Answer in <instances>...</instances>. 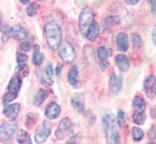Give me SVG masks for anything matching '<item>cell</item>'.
Listing matches in <instances>:
<instances>
[{
  "mask_svg": "<svg viewBox=\"0 0 156 144\" xmlns=\"http://www.w3.org/2000/svg\"><path fill=\"white\" fill-rule=\"evenodd\" d=\"M120 22V17L118 16L110 15L105 17V19L103 21V28L105 29H109L111 27L114 26V25H118Z\"/></svg>",
  "mask_w": 156,
  "mask_h": 144,
  "instance_id": "cell-25",
  "label": "cell"
},
{
  "mask_svg": "<svg viewBox=\"0 0 156 144\" xmlns=\"http://www.w3.org/2000/svg\"><path fill=\"white\" fill-rule=\"evenodd\" d=\"M62 70V64H58V65L56 66L55 70V72L56 75H59L61 73Z\"/></svg>",
  "mask_w": 156,
  "mask_h": 144,
  "instance_id": "cell-38",
  "label": "cell"
},
{
  "mask_svg": "<svg viewBox=\"0 0 156 144\" xmlns=\"http://www.w3.org/2000/svg\"><path fill=\"white\" fill-rule=\"evenodd\" d=\"M36 75L38 78L39 81L41 84H43L45 87H51L54 84V79L52 76H50L44 69L38 68L36 70Z\"/></svg>",
  "mask_w": 156,
  "mask_h": 144,
  "instance_id": "cell-16",
  "label": "cell"
},
{
  "mask_svg": "<svg viewBox=\"0 0 156 144\" xmlns=\"http://www.w3.org/2000/svg\"><path fill=\"white\" fill-rule=\"evenodd\" d=\"M151 38H152L154 44L156 45V29H154L151 32Z\"/></svg>",
  "mask_w": 156,
  "mask_h": 144,
  "instance_id": "cell-40",
  "label": "cell"
},
{
  "mask_svg": "<svg viewBox=\"0 0 156 144\" xmlns=\"http://www.w3.org/2000/svg\"><path fill=\"white\" fill-rule=\"evenodd\" d=\"M156 78L154 75H149L144 81V91L148 98H152L155 91Z\"/></svg>",
  "mask_w": 156,
  "mask_h": 144,
  "instance_id": "cell-9",
  "label": "cell"
},
{
  "mask_svg": "<svg viewBox=\"0 0 156 144\" xmlns=\"http://www.w3.org/2000/svg\"><path fill=\"white\" fill-rule=\"evenodd\" d=\"M29 1H30V0H20V2H21L22 4H25V5L29 3Z\"/></svg>",
  "mask_w": 156,
  "mask_h": 144,
  "instance_id": "cell-42",
  "label": "cell"
},
{
  "mask_svg": "<svg viewBox=\"0 0 156 144\" xmlns=\"http://www.w3.org/2000/svg\"><path fill=\"white\" fill-rule=\"evenodd\" d=\"M17 96V94H15V93H12L8 91L6 94H5L2 97V103L3 105H7L9 104L10 102H13Z\"/></svg>",
  "mask_w": 156,
  "mask_h": 144,
  "instance_id": "cell-33",
  "label": "cell"
},
{
  "mask_svg": "<svg viewBox=\"0 0 156 144\" xmlns=\"http://www.w3.org/2000/svg\"><path fill=\"white\" fill-rule=\"evenodd\" d=\"M118 126V121L113 114H109L103 117V127L105 136L111 144H121Z\"/></svg>",
  "mask_w": 156,
  "mask_h": 144,
  "instance_id": "cell-2",
  "label": "cell"
},
{
  "mask_svg": "<svg viewBox=\"0 0 156 144\" xmlns=\"http://www.w3.org/2000/svg\"><path fill=\"white\" fill-rule=\"evenodd\" d=\"M99 24L95 21H93L91 22V25L89 26L87 34H86V38L88 39L90 41H95L97 38L98 35H99Z\"/></svg>",
  "mask_w": 156,
  "mask_h": 144,
  "instance_id": "cell-18",
  "label": "cell"
},
{
  "mask_svg": "<svg viewBox=\"0 0 156 144\" xmlns=\"http://www.w3.org/2000/svg\"><path fill=\"white\" fill-rule=\"evenodd\" d=\"M115 62L118 68L122 72H126L130 68L129 59L125 54H118L115 56Z\"/></svg>",
  "mask_w": 156,
  "mask_h": 144,
  "instance_id": "cell-14",
  "label": "cell"
},
{
  "mask_svg": "<svg viewBox=\"0 0 156 144\" xmlns=\"http://www.w3.org/2000/svg\"><path fill=\"white\" fill-rule=\"evenodd\" d=\"M32 48V44L29 41H23L21 44H20V48L23 52H29Z\"/></svg>",
  "mask_w": 156,
  "mask_h": 144,
  "instance_id": "cell-35",
  "label": "cell"
},
{
  "mask_svg": "<svg viewBox=\"0 0 156 144\" xmlns=\"http://www.w3.org/2000/svg\"><path fill=\"white\" fill-rule=\"evenodd\" d=\"M133 122L136 124H144L145 120H146L145 113H136V112H133Z\"/></svg>",
  "mask_w": 156,
  "mask_h": 144,
  "instance_id": "cell-30",
  "label": "cell"
},
{
  "mask_svg": "<svg viewBox=\"0 0 156 144\" xmlns=\"http://www.w3.org/2000/svg\"><path fill=\"white\" fill-rule=\"evenodd\" d=\"M58 51L59 57L66 64H71L72 62L74 61L76 58V52L72 44L67 40L62 41L58 48Z\"/></svg>",
  "mask_w": 156,
  "mask_h": 144,
  "instance_id": "cell-4",
  "label": "cell"
},
{
  "mask_svg": "<svg viewBox=\"0 0 156 144\" xmlns=\"http://www.w3.org/2000/svg\"><path fill=\"white\" fill-rule=\"evenodd\" d=\"M147 137L151 140L156 138V128L154 127V126H151V128L149 129V131H147Z\"/></svg>",
  "mask_w": 156,
  "mask_h": 144,
  "instance_id": "cell-36",
  "label": "cell"
},
{
  "mask_svg": "<svg viewBox=\"0 0 156 144\" xmlns=\"http://www.w3.org/2000/svg\"><path fill=\"white\" fill-rule=\"evenodd\" d=\"M77 75H78V69L76 66H72V67L69 68L68 71V74H67V79H68V82L69 83V84L72 86V87H79V83L77 81Z\"/></svg>",
  "mask_w": 156,
  "mask_h": 144,
  "instance_id": "cell-19",
  "label": "cell"
},
{
  "mask_svg": "<svg viewBox=\"0 0 156 144\" xmlns=\"http://www.w3.org/2000/svg\"><path fill=\"white\" fill-rule=\"evenodd\" d=\"M20 108H21V105H20L19 103L9 105L4 109L3 114L6 118L12 121H14L18 113H19Z\"/></svg>",
  "mask_w": 156,
  "mask_h": 144,
  "instance_id": "cell-12",
  "label": "cell"
},
{
  "mask_svg": "<svg viewBox=\"0 0 156 144\" xmlns=\"http://www.w3.org/2000/svg\"><path fill=\"white\" fill-rule=\"evenodd\" d=\"M61 113V107L56 102L50 103L45 109V116L48 120H55Z\"/></svg>",
  "mask_w": 156,
  "mask_h": 144,
  "instance_id": "cell-11",
  "label": "cell"
},
{
  "mask_svg": "<svg viewBox=\"0 0 156 144\" xmlns=\"http://www.w3.org/2000/svg\"><path fill=\"white\" fill-rule=\"evenodd\" d=\"M65 144H76V141L73 140V139H69V140L67 141Z\"/></svg>",
  "mask_w": 156,
  "mask_h": 144,
  "instance_id": "cell-41",
  "label": "cell"
},
{
  "mask_svg": "<svg viewBox=\"0 0 156 144\" xmlns=\"http://www.w3.org/2000/svg\"><path fill=\"white\" fill-rule=\"evenodd\" d=\"M47 44L51 50L58 49L62 42V31L55 21H48L44 27Z\"/></svg>",
  "mask_w": 156,
  "mask_h": 144,
  "instance_id": "cell-1",
  "label": "cell"
},
{
  "mask_svg": "<svg viewBox=\"0 0 156 144\" xmlns=\"http://www.w3.org/2000/svg\"><path fill=\"white\" fill-rule=\"evenodd\" d=\"M28 60H29V56L25 53H21L19 52L16 53V61L18 64H25V62L28 61Z\"/></svg>",
  "mask_w": 156,
  "mask_h": 144,
  "instance_id": "cell-34",
  "label": "cell"
},
{
  "mask_svg": "<svg viewBox=\"0 0 156 144\" xmlns=\"http://www.w3.org/2000/svg\"><path fill=\"white\" fill-rule=\"evenodd\" d=\"M124 79L121 75L113 73L109 79V91L113 95H117L120 93L123 86Z\"/></svg>",
  "mask_w": 156,
  "mask_h": 144,
  "instance_id": "cell-7",
  "label": "cell"
},
{
  "mask_svg": "<svg viewBox=\"0 0 156 144\" xmlns=\"http://www.w3.org/2000/svg\"><path fill=\"white\" fill-rule=\"evenodd\" d=\"M38 1H41V2H43V1H46V0H38Z\"/></svg>",
  "mask_w": 156,
  "mask_h": 144,
  "instance_id": "cell-44",
  "label": "cell"
},
{
  "mask_svg": "<svg viewBox=\"0 0 156 144\" xmlns=\"http://www.w3.org/2000/svg\"><path fill=\"white\" fill-rule=\"evenodd\" d=\"M131 43L134 51L139 50L142 45V39L140 36L136 33H133L131 36Z\"/></svg>",
  "mask_w": 156,
  "mask_h": 144,
  "instance_id": "cell-28",
  "label": "cell"
},
{
  "mask_svg": "<svg viewBox=\"0 0 156 144\" xmlns=\"http://www.w3.org/2000/svg\"><path fill=\"white\" fill-rule=\"evenodd\" d=\"M140 0H125V2H126V4H128V5H136V4H137L138 2H139Z\"/></svg>",
  "mask_w": 156,
  "mask_h": 144,
  "instance_id": "cell-39",
  "label": "cell"
},
{
  "mask_svg": "<svg viewBox=\"0 0 156 144\" xmlns=\"http://www.w3.org/2000/svg\"><path fill=\"white\" fill-rule=\"evenodd\" d=\"M132 136L133 138V139L136 142L140 141L144 137V132L140 127H133L132 128Z\"/></svg>",
  "mask_w": 156,
  "mask_h": 144,
  "instance_id": "cell-31",
  "label": "cell"
},
{
  "mask_svg": "<svg viewBox=\"0 0 156 144\" xmlns=\"http://www.w3.org/2000/svg\"><path fill=\"white\" fill-rule=\"evenodd\" d=\"M133 106L136 113H144L146 109V102L143 98L139 95H136L133 101Z\"/></svg>",
  "mask_w": 156,
  "mask_h": 144,
  "instance_id": "cell-21",
  "label": "cell"
},
{
  "mask_svg": "<svg viewBox=\"0 0 156 144\" xmlns=\"http://www.w3.org/2000/svg\"><path fill=\"white\" fill-rule=\"evenodd\" d=\"M146 1L151 4V12L153 13H156V0H146Z\"/></svg>",
  "mask_w": 156,
  "mask_h": 144,
  "instance_id": "cell-37",
  "label": "cell"
},
{
  "mask_svg": "<svg viewBox=\"0 0 156 144\" xmlns=\"http://www.w3.org/2000/svg\"><path fill=\"white\" fill-rule=\"evenodd\" d=\"M116 44L118 50L121 52H126L129 47L127 33H124V32H121L118 33L116 38Z\"/></svg>",
  "mask_w": 156,
  "mask_h": 144,
  "instance_id": "cell-15",
  "label": "cell"
},
{
  "mask_svg": "<svg viewBox=\"0 0 156 144\" xmlns=\"http://www.w3.org/2000/svg\"><path fill=\"white\" fill-rule=\"evenodd\" d=\"M17 128V124L14 121H9L6 123L2 124L1 125V140L2 142L10 140V138L13 137V135L15 134Z\"/></svg>",
  "mask_w": 156,
  "mask_h": 144,
  "instance_id": "cell-6",
  "label": "cell"
},
{
  "mask_svg": "<svg viewBox=\"0 0 156 144\" xmlns=\"http://www.w3.org/2000/svg\"><path fill=\"white\" fill-rule=\"evenodd\" d=\"M148 144H156V143H154V142H150V143H148Z\"/></svg>",
  "mask_w": 156,
  "mask_h": 144,
  "instance_id": "cell-43",
  "label": "cell"
},
{
  "mask_svg": "<svg viewBox=\"0 0 156 144\" xmlns=\"http://www.w3.org/2000/svg\"><path fill=\"white\" fill-rule=\"evenodd\" d=\"M155 93H156V90H155Z\"/></svg>",
  "mask_w": 156,
  "mask_h": 144,
  "instance_id": "cell-45",
  "label": "cell"
},
{
  "mask_svg": "<svg viewBox=\"0 0 156 144\" xmlns=\"http://www.w3.org/2000/svg\"><path fill=\"white\" fill-rule=\"evenodd\" d=\"M49 95V91L44 89H40L37 92V94L35 95L33 98V104L36 107H40L44 104V101L47 99V98Z\"/></svg>",
  "mask_w": 156,
  "mask_h": 144,
  "instance_id": "cell-20",
  "label": "cell"
},
{
  "mask_svg": "<svg viewBox=\"0 0 156 144\" xmlns=\"http://www.w3.org/2000/svg\"><path fill=\"white\" fill-rule=\"evenodd\" d=\"M29 72H30V71H29V67L25 64H18L15 68L16 75L20 79L27 77L29 75Z\"/></svg>",
  "mask_w": 156,
  "mask_h": 144,
  "instance_id": "cell-26",
  "label": "cell"
},
{
  "mask_svg": "<svg viewBox=\"0 0 156 144\" xmlns=\"http://www.w3.org/2000/svg\"><path fill=\"white\" fill-rule=\"evenodd\" d=\"M93 17L94 13L89 6H85L80 12L78 19V26L83 37H86V34L89 29V26L91 25V22L94 21Z\"/></svg>",
  "mask_w": 156,
  "mask_h": 144,
  "instance_id": "cell-3",
  "label": "cell"
},
{
  "mask_svg": "<svg viewBox=\"0 0 156 144\" xmlns=\"http://www.w3.org/2000/svg\"><path fill=\"white\" fill-rule=\"evenodd\" d=\"M51 124L47 120H44L42 125H40L39 127H36L35 131V140L36 143H44L51 132Z\"/></svg>",
  "mask_w": 156,
  "mask_h": 144,
  "instance_id": "cell-5",
  "label": "cell"
},
{
  "mask_svg": "<svg viewBox=\"0 0 156 144\" xmlns=\"http://www.w3.org/2000/svg\"><path fill=\"white\" fill-rule=\"evenodd\" d=\"M1 33H2V41L6 42L11 37V28L6 26V25L3 26L2 22H1Z\"/></svg>",
  "mask_w": 156,
  "mask_h": 144,
  "instance_id": "cell-29",
  "label": "cell"
},
{
  "mask_svg": "<svg viewBox=\"0 0 156 144\" xmlns=\"http://www.w3.org/2000/svg\"><path fill=\"white\" fill-rule=\"evenodd\" d=\"M111 49H107L105 47H99L98 48L97 53L99 60V67L102 71H106L109 66L108 57L112 55L111 53Z\"/></svg>",
  "mask_w": 156,
  "mask_h": 144,
  "instance_id": "cell-10",
  "label": "cell"
},
{
  "mask_svg": "<svg viewBox=\"0 0 156 144\" xmlns=\"http://www.w3.org/2000/svg\"><path fill=\"white\" fill-rule=\"evenodd\" d=\"M29 36V31L21 26L20 24L14 25L11 28V37L17 40H23Z\"/></svg>",
  "mask_w": 156,
  "mask_h": 144,
  "instance_id": "cell-13",
  "label": "cell"
},
{
  "mask_svg": "<svg viewBox=\"0 0 156 144\" xmlns=\"http://www.w3.org/2000/svg\"><path fill=\"white\" fill-rule=\"evenodd\" d=\"M71 105L78 113H84V98L82 94H76L71 98Z\"/></svg>",
  "mask_w": 156,
  "mask_h": 144,
  "instance_id": "cell-17",
  "label": "cell"
},
{
  "mask_svg": "<svg viewBox=\"0 0 156 144\" xmlns=\"http://www.w3.org/2000/svg\"><path fill=\"white\" fill-rule=\"evenodd\" d=\"M37 10H38V4L36 2H31L27 6V14L29 17H33L37 13Z\"/></svg>",
  "mask_w": 156,
  "mask_h": 144,
  "instance_id": "cell-32",
  "label": "cell"
},
{
  "mask_svg": "<svg viewBox=\"0 0 156 144\" xmlns=\"http://www.w3.org/2000/svg\"><path fill=\"white\" fill-rule=\"evenodd\" d=\"M16 138L20 144H33L30 135L24 129H19L17 131Z\"/></svg>",
  "mask_w": 156,
  "mask_h": 144,
  "instance_id": "cell-22",
  "label": "cell"
},
{
  "mask_svg": "<svg viewBox=\"0 0 156 144\" xmlns=\"http://www.w3.org/2000/svg\"><path fill=\"white\" fill-rule=\"evenodd\" d=\"M71 126H72V123L70 120L67 117L63 118L59 122L58 127L55 132V136L58 139H63L66 138L71 133Z\"/></svg>",
  "mask_w": 156,
  "mask_h": 144,
  "instance_id": "cell-8",
  "label": "cell"
},
{
  "mask_svg": "<svg viewBox=\"0 0 156 144\" xmlns=\"http://www.w3.org/2000/svg\"><path fill=\"white\" fill-rule=\"evenodd\" d=\"M44 60V56L42 52H40V46L36 44L33 48V63L36 66H40L43 64Z\"/></svg>",
  "mask_w": 156,
  "mask_h": 144,
  "instance_id": "cell-23",
  "label": "cell"
},
{
  "mask_svg": "<svg viewBox=\"0 0 156 144\" xmlns=\"http://www.w3.org/2000/svg\"><path fill=\"white\" fill-rule=\"evenodd\" d=\"M21 86V79L19 77H13L11 80L10 81L9 85H8L7 89L8 91L12 93H15L17 94L18 91L20 90Z\"/></svg>",
  "mask_w": 156,
  "mask_h": 144,
  "instance_id": "cell-24",
  "label": "cell"
},
{
  "mask_svg": "<svg viewBox=\"0 0 156 144\" xmlns=\"http://www.w3.org/2000/svg\"><path fill=\"white\" fill-rule=\"evenodd\" d=\"M117 121H118V126H119L121 128L126 127V125H127L128 122V116L127 114H126V113L122 111V109L118 110Z\"/></svg>",
  "mask_w": 156,
  "mask_h": 144,
  "instance_id": "cell-27",
  "label": "cell"
}]
</instances>
